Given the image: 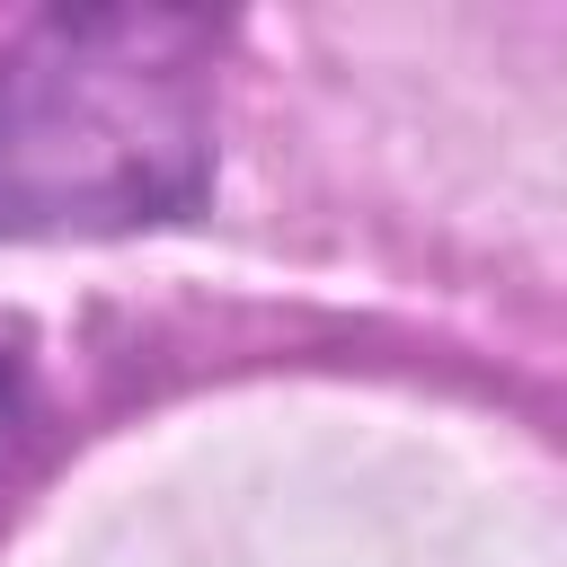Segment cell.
<instances>
[{
	"instance_id": "cell-1",
	"label": "cell",
	"mask_w": 567,
	"mask_h": 567,
	"mask_svg": "<svg viewBox=\"0 0 567 567\" xmlns=\"http://www.w3.org/2000/svg\"><path fill=\"white\" fill-rule=\"evenodd\" d=\"M221 18L62 0L0 44V239H124L213 186Z\"/></svg>"
}]
</instances>
